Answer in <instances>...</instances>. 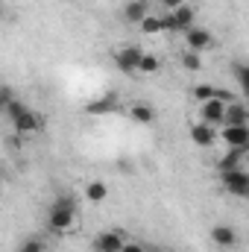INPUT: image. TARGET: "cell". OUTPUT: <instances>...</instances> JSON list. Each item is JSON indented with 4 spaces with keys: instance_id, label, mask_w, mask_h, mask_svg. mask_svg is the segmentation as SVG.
Returning a JSON list of instances; mask_svg holds the SVG:
<instances>
[{
    "instance_id": "6da1fadb",
    "label": "cell",
    "mask_w": 249,
    "mask_h": 252,
    "mask_svg": "<svg viewBox=\"0 0 249 252\" xmlns=\"http://www.w3.org/2000/svg\"><path fill=\"white\" fill-rule=\"evenodd\" d=\"M47 226H50V232H56V235H67V232L76 229V202H73V196L64 193V196H59V199L50 205Z\"/></svg>"
},
{
    "instance_id": "7a4b0ae2",
    "label": "cell",
    "mask_w": 249,
    "mask_h": 252,
    "mask_svg": "<svg viewBox=\"0 0 249 252\" xmlns=\"http://www.w3.org/2000/svg\"><path fill=\"white\" fill-rule=\"evenodd\" d=\"M161 18H164V32H185V30H190V27L196 24V12H193V6H187V3H182V6L173 9V12H164Z\"/></svg>"
},
{
    "instance_id": "3957f363",
    "label": "cell",
    "mask_w": 249,
    "mask_h": 252,
    "mask_svg": "<svg viewBox=\"0 0 249 252\" xmlns=\"http://www.w3.org/2000/svg\"><path fill=\"white\" fill-rule=\"evenodd\" d=\"M220 182H223V188L229 190L232 196H247V193H249V173H247V167L223 170V173H220Z\"/></svg>"
},
{
    "instance_id": "277c9868",
    "label": "cell",
    "mask_w": 249,
    "mask_h": 252,
    "mask_svg": "<svg viewBox=\"0 0 249 252\" xmlns=\"http://www.w3.org/2000/svg\"><path fill=\"white\" fill-rule=\"evenodd\" d=\"M220 138H223V144L229 147V150H247L249 147V124H223L220 129Z\"/></svg>"
},
{
    "instance_id": "5b68a950",
    "label": "cell",
    "mask_w": 249,
    "mask_h": 252,
    "mask_svg": "<svg viewBox=\"0 0 249 252\" xmlns=\"http://www.w3.org/2000/svg\"><path fill=\"white\" fill-rule=\"evenodd\" d=\"M182 35H185V44H187V50H190V53H199V56H202V53H205V50H208V47L214 44V38H211V32H208L205 27H196V24H193L190 30H185Z\"/></svg>"
},
{
    "instance_id": "8992f818",
    "label": "cell",
    "mask_w": 249,
    "mask_h": 252,
    "mask_svg": "<svg viewBox=\"0 0 249 252\" xmlns=\"http://www.w3.org/2000/svg\"><path fill=\"white\" fill-rule=\"evenodd\" d=\"M12 124H15V132H18V135H35V132H41L44 118L35 115L32 109H24L18 118H12Z\"/></svg>"
},
{
    "instance_id": "52a82bcc",
    "label": "cell",
    "mask_w": 249,
    "mask_h": 252,
    "mask_svg": "<svg viewBox=\"0 0 249 252\" xmlns=\"http://www.w3.org/2000/svg\"><path fill=\"white\" fill-rule=\"evenodd\" d=\"M124 244H126V238L121 232H115V229H106V232H100L94 238V250L97 252H121Z\"/></svg>"
},
{
    "instance_id": "ba28073f",
    "label": "cell",
    "mask_w": 249,
    "mask_h": 252,
    "mask_svg": "<svg viewBox=\"0 0 249 252\" xmlns=\"http://www.w3.org/2000/svg\"><path fill=\"white\" fill-rule=\"evenodd\" d=\"M141 47H135V44H126V47H121L118 53H115V64L124 70V73H135L138 70V59H141Z\"/></svg>"
},
{
    "instance_id": "9c48e42d",
    "label": "cell",
    "mask_w": 249,
    "mask_h": 252,
    "mask_svg": "<svg viewBox=\"0 0 249 252\" xmlns=\"http://www.w3.org/2000/svg\"><path fill=\"white\" fill-rule=\"evenodd\" d=\"M223 124H249V109L247 103H244V97H238V100H232V103H226L223 106Z\"/></svg>"
},
{
    "instance_id": "30bf717a",
    "label": "cell",
    "mask_w": 249,
    "mask_h": 252,
    "mask_svg": "<svg viewBox=\"0 0 249 252\" xmlns=\"http://www.w3.org/2000/svg\"><path fill=\"white\" fill-rule=\"evenodd\" d=\"M223 106L226 103H220V100H205V103H199V121L208 126H223Z\"/></svg>"
},
{
    "instance_id": "8fae6325",
    "label": "cell",
    "mask_w": 249,
    "mask_h": 252,
    "mask_svg": "<svg viewBox=\"0 0 249 252\" xmlns=\"http://www.w3.org/2000/svg\"><path fill=\"white\" fill-rule=\"evenodd\" d=\"M211 244L217 250H235L238 247V232L232 226H214L211 229Z\"/></svg>"
},
{
    "instance_id": "7c38bea8",
    "label": "cell",
    "mask_w": 249,
    "mask_h": 252,
    "mask_svg": "<svg viewBox=\"0 0 249 252\" xmlns=\"http://www.w3.org/2000/svg\"><path fill=\"white\" fill-rule=\"evenodd\" d=\"M190 141L196 144V147H202V150H208L214 141H217V132H214V126H208V124H193L190 126Z\"/></svg>"
},
{
    "instance_id": "4fadbf2b",
    "label": "cell",
    "mask_w": 249,
    "mask_h": 252,
    "mask_svg": "<svg viewBox=\"0 0 249 252\" xmlns=\"http://www.w3.org/2000/svg\"><path fill=\"white\" fill-rule=\"evenodd\" d=\"M85 199H88L91 205L106 202V199H109V185H106V182H100V179L88 182V185H85Z\"/></svg>"
},
{
    "instance_id": "5bb4252c",
    "label": "cell",
    "mask_w": 249,
    "mask_h": 252,
    "mask_svg": "<svg viewBox=\"0 0 249 252\" xmlns=\"http://www.w3.org/2000/svg\"><path fill=\"white\" fill-rule=\"evenodd\" d=\"M129 118H132L135 124H141V126H150L153 121H156V109H153V106H147V103H132Z\"/></svg>"
},
{
    "instance_id": "9a60e30c",
    "label": "cell",
    "mask_w": 249,
    "mask_h": 252,
    "mask_svg": "<svg viewBox=\"0 0 249 252\" xmlns=\"http://www.w3.org/2000/svg\"><path fill=\"white\" fill-rule=\"evenodd\" d=\"M147 15H150V9H147L144 0H129V3L124 6V18L129 21V24H141Z\"/></svg>"
},
{
    "instance_id": "2e32d148",
    "label": "cell",
    "mask_w": 249,
    "mask_h": 252,
    "mask_svg": "<svg viewBox=\"0 0 249 252\" xmlns=\"http://www.w3.org/2000/svg\"><path fill=\"white\" fill-rule=\"evenodd\" d=\"M85 112H88V115H109V112H118V97H115V94L100 97V100L88 103V106H85Z\"/></svg>"
},
{
    "instance_id": "e0dca14e",
    "label": "cell",
    "mask_w": 249,
    "mask_h": 252,
    "mask_svg": "<svg viewBox=\"0 0 249 252\" xmlns=\"http://www.w3.org/2000/svg\"><path fill=\"white\" fill-rule=\"evenodd\" d=\"M161 70V59L156 56V53H141V59H138V70L135 73H144V76H156Z\"/></svg>"
},
{
    "instance_id": "ac0fdd59",
    "label": "cell",
    "mask_w": 249,
    "mask_h": 252,
    "mask_svg": "<svg viewBox=\"0 0 249 252\" xmlns=\"http://www.w3.org/2000/svg\"><path fill=\"white\" fill-rule=\"evenodd\" d=\"M244 158H247V150H229V153L220 158V173H223V170H238V167H244Z\"/></svg>"
},
{
    "instance_id": "d6986e66",
    "label": "cell",
    "mask_w": 249,
    "mask_h": 252,
    "mask_svg": "<svg viewBox=\"0 0 249 252\" xmlns=\"http://www.w3.org/2000/svg\"><path fill=\"white\" fill-rule=\"evenodd\" d=\"M138 27H141V32H147V35H158V32H164V18L150 12V15H147Z\"/></svg>"
},
{
    "instance_id": "ffe728a7",
    "label": "cell",
    "mask_w": 249,
    "mask_h": 252,
    "mask_svg": "<svg viewBox=\"0 0 249 252\" xmlns=\"http://www.w3.org/2000/svg\"><path fill=\"white\" fill-rule=\"evenodd\" d=\"M214 94H217V88H214V85H208V82H199V85H193V100H196V103L214 100Z\"/></svg>"
},
{
    "instance_id": "44dd1931",
    "label": "cell",
    "mask_w": 249,
    "mask_h": 252,
    "mask_svg": "<svg viewBox=\"0 0 249 252\" xmlns=\"http://www.w3.org/2000/svg\"><path fill=\"white\" fill-rule=\"evenodd\" d=\"M182 67H185V70H190V73H199V70H202V56H199V53H190V50H185V53H182Z\"/></svg>"
},
{
    "instance_id": "7402d4cb",
    "label": "cell",
    "mask_w": 249,
    "mask_h": 252,
    "mask_svg": "<svg viewBox=\"0 0 249 252\" xmlns=\"http://www.w3.org/2000/svg\"><path fill=\"white\" fill-rule=\"evenodd\" d=\"M232 73H235V82L247 91V85H249V64L247 62H235V64H232Z\"/></svg>"
},
{
    "instance_id": "603a6c76",
    "label": "cell",
    "mask_w": 249,
    "mask_h": 252,
    "mask_svg": "<svg viewBox=\"0 0 249 252\" xmlns=\"http://www.w3.org/2000/svg\"><path fill=\"white\" fill-rule=\"evenodd\" d=\"M21 252H44V241L41 238H27L21 244Z\"/></svg>"
},
{
    "instance_id": "cb8c5ba5",
    "label": "cell",
    "mask_w": 249,
    "mask_h": 252,
    "mask_svg": "<svg viewBox=\"0 0 249 252\" xmlns=\"http://www.w3.org/2000/svg\"><path fill=\"white\" fill-rule=\"evenodd\" d=\"M15 100V91L12 88H6V85H0V112H6V106Z\"/></svg>"
},
{
    "instance_id": "d4e9b609",
    "label": "cell",
    "mask_w": 249,
    "mask_h": 252,
    "mask_svg": "<svg viewBox=\"0 0 249 252\" xmlns=\"http://www.w3.org/2000/svg\"><path fill=\"white\" fill-rule=\"evenodd\" d=\"M156 3H158V6H161L164 12H173V9H179V6H182L185 0H156Z\"/></svg>"
},
{
    "instance_id": "484cf974",
    "label": "cell",
    "mask_w": 249,
    "mask_h": 252,
    "mask_svg": "<svg viewBox=\"0 0 249 252\" xmlns=\"http://www.w3.org/2000/svg\"><path fill=\"white\" fill-rule=\"evenodd\" d=\"M121 252H147V250H144L141 244H129V241H126V244H124V250H121Z\"/></svg>"
},
{
    "instance_id": "4316f807",
    "label": "cell",
    "mask_w": 249,
    "mask_h": 252,
    "mask_svg": "<svg viewBox=\"0 0 249 252\" xmlns=\"http://www.w3.org/2000/svg\"><path fill=\"white\" fill-rule=\"evenodd\" d=\"M0 190H3V176H0Z\"/></svg>"
}]
</instances>
